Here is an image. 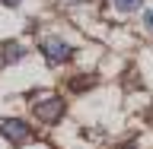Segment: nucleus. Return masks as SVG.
Masks as SVG:
<instances>
[{
    "label": "nucleus",
    "instance_id": "3",
    "mask_svg": "<svg viewBox=\"0 0 153 149\" xmlns=\"http://www.w3.org/2000/svg\"><path fill=\"white\" fill-rule=\"evenodd\" d=\"M0 133H3V137H7L10 143H26L29 137H32V127H29L26 121H19V117H10V121H3L0 124Z\"/></svg>",
    "mask_w": 153,
    "mask_h": 149
},
{
    "label": "nucleus",
    "instance_id": "9",
    "mask_svg": "<svg viewBox=\"0 0 153 149\" xmlns=\"http://www.w3.org/2000/svg\"><path fill=\"white\" fill-rule=\"evenodd\" d=\"M74 3H80V0H74Z\"/></svg>",
    "mask_w": 153,
    "mask_h": 149
},
{
    "label": "nucleus",
    "instance_id": "6",
    "mask_svg": "<svg viewBox=\"0 0 153 149\" xmlns=\"http://www.w3.org/2000/svg\"><path fill=\"white\" fill-rule=\"evenodd\" d=\"M93 83H96V76H86V79L80 76V79H74V83H70V89H74V92H80V89H86V86H93Z\"/></svg>",
    "mask_w": 153,
    "mask_h": 149
},
{
    "label": "nucleus",
    "instance_id": "5",
    "mask_svg": "<svg viewBox=\"0 0 153 149\" xmlns=\"http://www.w3.org/2000/svg\"><path fill=\"white\" fill-rule=\"evenodd\" d=\"M115 3V10H121V13H131V10H137L143 3V0H112Z\"/></svg>",
    "mask_w": 153,
    "mask_h": 149
},
{
    "label": "nucleus",
    "instance_id": "7",
    "mask_svg": "<svg viewBox=\"0 0 153 149\" xmlns=\"http://www.w3.org/2000/svg\"><path fill=\"white\" fill-rule=\"evenodd\" d=\"M143 26L153 32V10H147V13H143Z\"/></svg>",
    "mask_w": 153,
    "mask_h": 149
},
{
    "label": "nucleus",
    "instance_id": "2",
    "mask_svg": "<svg viewBox=\"0 0 153 149\" xmlns=\"http://www.w3.org/2000/svg\"><path fill=\"white\" fill-rule=\"evenodd\" d=\"M32 114H35L38 121L45 124H54L61 114H64V102L57 98V95H48V98H38V102H32Z\"/></svg>",
    "mask_w": 153,
    "mask_h": 149
},
{
    "label": "nucleus",
    "instance_id": "4",
    "mask_svg": "<svg viewBox=\"0 0 153 149\" xmlns=\"http://www.w3.org/2000/svg\"><path fill=\"white\" fill-rule=\"evenodd\" d=\"M22 54H26V51H22V48H19L16 41H10V45L3 48V60H19Z\"/></svg>",
    "mask_w": 153,
    "mask_h": 149
},
{
    "label": "nucleus",
    "instance_id": "1",
    "mask_svg": "<svg viewBox=\"0 0 153 149\" xmlns=\"http://www.w3.org/2000/svg\"><path fill=\"white\" fill-rule=\"evenodd\" d=\"M42 54L48 57V64H67L74 57V48L67 45L64 38H42Z\"/></svg>",
    "mask_w": 153,
    "mask_h": 149
},
{
    "label": "nucleus",
    "instance_id": "8",
    "mask_svg": "<svg viewBox=\"0 0 153 149\" xmlns=\"http://www.w3.org/2000/svg\"><path fill=\"white\" fill-rule=\"evenodd\" d=\"M3 3H7V7H16V3H22V0H3Z\"/></svg>",
    "mask_w": 153,
    "mask_h": 149
}]
</instances>
